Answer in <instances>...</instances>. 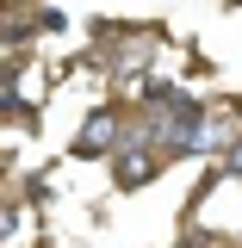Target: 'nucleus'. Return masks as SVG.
Returning <instances> with one entry per match:
<instances>
[{
  "label": "nucleus",
  "instance_id": "obj_1",
  "mask_svg": "<svg viewBox=\"0 0 242 248\" xmlns=\"http://www.w3.org/2000/svg\"><path fill=\"white\" fill-rule=\"evenodd\" d=\"M112 143H124V137H118V130H112V118L99 112V118H87V130L75 137V155H106V149H112Z\"/></svg>",
  "mask_w": 242,
  "mask_h": 248
},
{
  "label": "nucleus",
  "instance_id": "obj_3",
  "mask_svg": "<svg viewBox=\"0 0 242 248\" xmlns=\"http://www.w3.org/2000/svg\"><path fill=\"white\" fill-rule=\"evenodd\" d=\"M230 174H242V137L230 143Z\"/></svg>",
  "mask_w": 242,
  "mask_h": 248
},
{
  "label": "nucleus",
  "instance_id": "obj_2",
  "mask_svg": "<svg viewBox=\"0 0 242 248\" xmlns=\"http://www.w3.org/2000/svg\"><path fill=\"white\" fill-rule=\"evenodd\" d=\"M149 180H155V155L124 149V155H118V186H149Z\"/></svg>",
  "mask_w": 242,
  "mask_h": 248
}]
</instances>
